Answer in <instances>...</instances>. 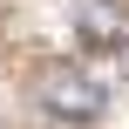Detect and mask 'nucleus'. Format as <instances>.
Returning a JSON list of instances; mask_svg holds the SVG:
<instances>
[{
	"mask_svg": "<svg viewBox=\"0 0 129 129\" xmlns=\"http://www.w3.org/2000/svg\"><path fill=\"white\" fill-rule=\"evenodd\" d=\"M102 102H109V88L88 68H75V61H48L41 68V109H54L68 122H88V116H102Z\"/></svg>",
	"mask_w": 129,
	"mask_h": 129,
	"instance_id": "nucleus-1",
	"label": "nucleus"
},
{
	"mask_svg": "<svg viewBox=\"0 0 129 129\" xmlns=\"http://www.w3.org/2000/svg\"><path fill=\"white\" fill-rule=\"evenodd\" d=\"M75 20L95 48H129V0H82Z\"/></svg>",
	"mask_w": 129,
	"mask_h": 129,
	"instance_id": "nucleus-2",
	"label": "nucleus"
}]
</instances>
